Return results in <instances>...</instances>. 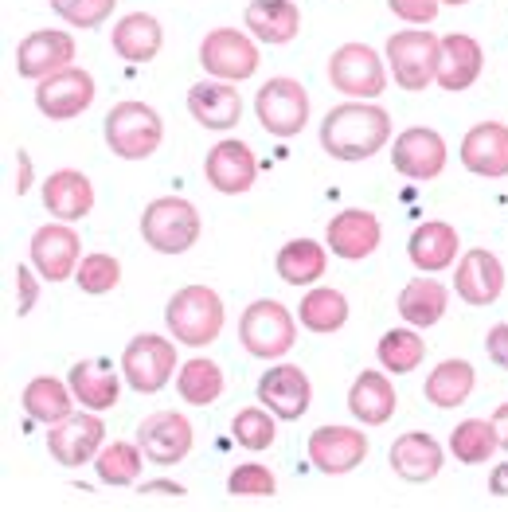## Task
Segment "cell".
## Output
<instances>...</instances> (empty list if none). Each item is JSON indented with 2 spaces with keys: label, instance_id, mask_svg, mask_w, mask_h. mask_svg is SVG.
<instances>
[{
  "label": "cell",
  "instance_id": "4",
  "mask_svg": "<svg viewBox=\"0 0 508 512\" xmlns=\"http://www.w3.org/2000/svg\"><path fill=\"white\" fill-rule=\"evenodd\" d=\"M165 141V122L145 102H118L106 114V145L122 161H149Z\"/></svg>",
  "mask_w": 508,
  "mask_h": 512
},
{
  "label": "cell",
  "instance_id": "30",
  "mask_svg": "<svg viewBox=\"0 0 508 512\" xmlns=\"http://www.w3.org/2000/svg\"><path fill=\"white\" fill-rule=\"evenodd\" d=\"M399 407V395L383 372H360L348 387V411L364 427H383Z\"/></svg>",
  "mask_w": 508,
  "mask_h": 512
},
{
  "label": "cell",
  "instance_id": "15",
  "mask_svg": "<svg viewBox=\"0 0 508 512\" xmlns=\"http://www.w3.org/2000/svg\"><path fill=\"white\" fill-rule=\"evenodd\" d=\"M137 446L153 466H180L192 454V423L180 411H157L137 427Z\"/></svg>",
  "mask_w": 508,
  "mask_h": 512
},
{
  "label": "cell",
  "instance_id": "44",
  "mask_svg": "<svg viewBox=\"0 0 508 512\" xmlns=\"http://www.w3.org/2000/svg\"><path fill=\"white\" fill-rule=\"evenodd\" d=\"M227 493L231 497H274L278 493V481H274V473L266 470V466L243 462V466H235L231 477H227Z\"/></svg>",
  "mask_w": 508,
  "mask_h": 512
},
{
  "label": "cell",
  "instance_id": "50",
  "mask_svg": "<svg viewBox=\"0 0 508 512\" xmlns=\"http://www.w3.org/2000/svg\"><path fill=\"white\" fill-rule=\"evenodd\" d=\"M493 427H497V438H501V450H508V403H501L493 411Z\"/></svg>",
  "mask_w": 508,
  "mask_h": 512
},
{
  "label": "cell",
  "instance_id": "22",
  "mask_svg": "<svg viewBox=\"0 0 508 512\" xmlns=\"http://www.w3.org/2000/svg\"><path fill=\"white\" fill-rule=\"evenodd\" d=\"M204 176H208V184H212L215 192H223V196L251 192L254 176H258L251 145H243V141H219L212 153H208V161H204Z\"/></svg>",
  "mask_w": 508,
  "mask_h": 512
},
{
  "label": "cell",
  "instance_id": "3",
  "mask_svg": "<svg viewBox=\"0 0 508 512\" xmlns=\"http://www.w3.org/2000/svg\"><path fill=\"white\" fill-rule=\"evenodd\" d=\"M204 219L196 212L192 200L184 196H161L141 212V239L157 251V255H184L200 243Z\"/></svg>",
  "mask_w": 508,
  "mask_h": 512
},
{
  "label": "cell",
  "instance_id": "19",
  "mask_svg": "<svg viewBox=\"0 0 508 512\" xmlns=\"http://www.w3.org/2000/svg\"><path fill=\"white\" fill-rule=\"evenodd\" d=\"M454 290L466 305H493V301L505 294V266L493 251H466L458 258V270H454Z\"/></svg>",
  "mask_w": 508,
  "mask_h": 512
},
{
  "label": "cell",
  "instance_id": "13",
  "mask_svg": "<svg viewBox=\"0 0 508 512\" xmlns=\"http://www.w3.org/2000/svg\"><path fill=\"white\" fill-rule=\"evenodd\" d=\"M94 102V79L83 67H63L36 83V110L47 122H71Z\"/></svg>",
  "mask_w": 508,
  "mask_h": 512
},
{
  "label": "cell",
  "instance_id": "7",
  "mask_svg": "<svg viewBox=\"0 0 508 512\" xmlns=\"http://www.w3.org/2000/svg\"><path fill=\"white\" fill-rule=\"evenodd\" d=\"M254 114L270 137H297L309 122V90L297 79H266L254 94Z\"/></svg>",
  "mask_w": 508,
  "mask_h": 512
},
{
  "label": "cell",
  "instance_id": "27",
  "mask_svg": "<svg viewBox=\"0 0 508 512\" xmlns=\"http://www.w3.org/2000/svg\"><path fill=\"white\" fill-rule=\"evenodd\" d=\"M188 114L204 129H219V133H223V129L239 126V118H243V98H239L235 83H223V79H215V83H196L188 90Z\"/></svg>",
  "mask_w": 508,
  "mask_h": 512
},
{
  "label": "cell",
  "instance_id": "49",
  "mask_svg": "<svg viewBox=\"0 0 508 512\" xmlns=\"http://www.w3.org/2000/svg\"><path fill=\"white\" fill-rule=\"evenodd\" d=\"M489 493H493V497H508V462H501V466L493 470V477H489Z\"/></svg>",
  "mask_w": 508,
  "mask_h": 512
},
{
  "label": "cell",
  "instance_id": "11",
  "mask_svg": "<svg viewBox=\"0 0 508 512\" xmlns=\"http://www.w3.org/2000/svg\"><path fill=\"white\" fill-rule=\"evenodd\" d=\"M28 258H32V266H36L40 278H47V282H67V278H75V270L83 262V239L63 219L43 223L40 231L32 235Z\"/></svg>",
  "mask_w": 508,
  "mask_h": 512
},
{
  "label": "cell",
  "instance_id": "39",
  "mask_svg": "<svg viewBox=\"0 0 508 512\" xmlns=\"http://www.w3.org/2000/svg\"><path fill=\"white\" fill-rule=\"evenodd\" d=\"M376 356H380L383 372H391V376H411V372L423 364L426 341L415 333V325H411V329H391V333H383L380 344H376Z\"/></svg>",
  "mask_w": 508,
  "mask_h": 512
},
{
  "label": "cell",
  "instance_id": "51",
  "mask_svg": "<svg viewBox=\"0 0 508 512\" xmlns=\"http://www.w3.org/2000/svg\"><path fill=\"white\" fill-rule=\"evenodd\" d=\"M442 4H454L458 8V4H469V0H442Z\"/></svg>",
  "mask_w": 508,
  "mask_h": 512
},
{
  "label": "cell",
  "instance_id": "8",
  "mask_svg": "<svg viewBox=\"0 0 508 512\" xmlns=\"http://www.w3.org/2000/svg\"><path fill=\"white\" fill-rule=\"evenodd\" d=\"M329 83L348 98H380L387 90V67L368 43H344L329 55Z\"/></svg>",
  "mask_w": 508,
  "mask_h": 512
},
{
  "label": "cell",
  "instance_id": "10",
  "mask_svg": "<svg viewBox=\"0 0 508 512\" xmlns=\"http://www.w3.org/2000/svg\"><path fill=\"white\" fill-rule=\"evenodd\" d=\"M200 63L223 83H247L258 71V43L239 28H215L200 43Z\"/></svg>",
  "mask_w": 508,
  "mask_h": 512
},
{
  "label": "cell",
  "instance_id": "46",
  "mask_svg": "<svg viewBox=\"0 0 508 512\" xmlns=\"http://www.w3.org/2000/svg\"><path fill=\"white\" fill-rule=\"evenodd\" d=\"M36 266H16V290H20V301H16V317H28L32 309H36V294H40V286H36V274H32Z\"/></svg>",
  "mask_w": 508,
  "mask_h": 512
},
{
  "label": "cell",
  "instance_id": "45",
  "mask_svg": "<svg viewBox=\"0 0 508 512\" xmlns=\"http://www.w3.org/2000/svg\"><path fill=\"white\" fill-rule=\"evenodd\" d=\"M391 16H399L403 24H430L442 8V0H387Z\"/></svg>",
  "mask_w": 508,
  "mask_h": 512
},
{
  "label": "cell",
  "instance_id": "5",
  "mask_svg": "<svg viewBox=\"0 0 508 512\" xmlns=\"http://www.w3.org/2000/svg\"><path fill=\"white\" fill-rule=\"evenodd\" d=\"M239 341L258 360H282L297 344V321L294 313L274 298H258L247 305L239 321Z\"/></svg>",
  "mask_w": 508,
  "mask_h": 512
},
{
  "label": "cell",
  "instance_id": "42",
  "mask_svg": "<svg viewBox=\"0 0 508 512\" xmlns=\"http://www.w3.org/2000/svg\"><path fill=\"white\" fill-rule=\"evenodd\" d=\"M75 282H79V290H83V294H90V298L110 294V290L122 282V262H118L114 255H102V251L83 255L79 270H75Z\"/></svg>",
  "mask_w": 508,
  "mask_h": 512
},
{
  "label": "cell",
  "instance_id": "36",
  "mask_svg": "<svg viewBox=\"0 0 508 512\" xmlns=\"http://www.w3.org/2000/svg\"><path fill=\"white\" fill-rule=\"evenodd\" d=\"M274 266H278V278H282L286 286H313L317 278H325L329 255H325V247H321L317 239H290V243L278 251Z\"/></svg>",
  "mask_w": 508,
  "mask_h": 512
},
{
  "label": "cell",
  "instance_id": "33",
  "mask_svg": "<svg viewBox=\"0 0 508 512\" xmlns=\"http://www.w3.org/2000/svg\"><path fill=\"white\" fill-rule=\"evenodd\" d=\"M20 403H24L28 419H36L43 427H55V423H63L67 415H75V411H71V407H75V391H71V384L55 380V376H36L32 384L24 387Z\"/></svg>",
  "mask_w": 508,
  "mask_h": 512
},
{
  "label": "cell",
  "instance_id": "37",
  "mask_svg": "<svg viewBox=\"0 0 508 512\" xmlns=\"http://www.w3.org/2000/svg\"><path fill=\"white\" fill-rule=\"evenodd\" d=\"M497 450H501V438H497L493 419H466L450 434V454L462 466H485Z\"/></svg>",
  "mask_w": 508,
  "mask_h": 512
},
{
  "label": "cell",
  "instance_id": "2",
  "mask_svg": "<svg viewBox=\"0 0 508 512\" xmlns=\"http://www.w3.org/2000/svg\"><path fill=\"white\" fill-rule=\"evenodd\" d=\"M223 298L212 286H184L176 290L165 305V325H169L172 341L188 344V348H208L223 333Z\"/></svg>",
  "mask_w": 508,
  "mask_h": 512
},
{
  "label": "cell",
  "instance_id": "26",
  "mask_svg": "<svg viewBox=\"0 0 508 512\" xmlns=\"http://www.w3.org/2000/svg\"><path fill=\"white\" fill-rule=\"evenodd\" d=\"M485 67V51L481 43L466 32H450L442 36V59H438V86L450 94H462L481 79Z\"/></svg>",
  "mask_w": 508,
  "mask_h": 512
},
{
  "label": "cell",
  "instance_id": "43",
  "mask_svg": "<svg viewBox=\"0 0 508 512\" xmlns=\"http://www.w3.org/2000/svg\"><path fill=\"white\" fill-rule=\"evenodd\" d=\"M47 4L59 20H67L71 28H83V32L102 28L110 20V12L118 8V0H47Z\"/></svg>",
  "mask_w": 508,
  "mask_h": 512
},
{
  "label": "cell",
  "instance_id": "17",
  "mask_svg": "<svg viewBox=\"0 0 508 512\" xmlns=\"http://www.w3.org/2000/svg\"><path fill=\"white\" fill-rule=\"evenodd\" d=\"M368 458V434L356 427H317L309 434V462L329 477L352 473Z\"/></svg>",
  "mask_w": 508,
  "mask_h": 512
},
{
  "label": "cell",
  "instance_id": "47",
  "mask_svg": "<svg viewBox=\"0 0 508 512\" xmlns=\"http://www.w3.org/2000/svg\"><path fill=\"white\" fill-rule=\"evenodd\" d=\"M485 352H489V360H493L497 368L508 372V321L493 325V329L485 333Z\"/></svg>",
  "mask_w": 508,
  "mask_h": 512
},
{
  "label": "cell",
  "instance_id": "48",
  "mask_svg": "<svg viewBox=\"0 0 508 512\" xmlns=\"http://www.w3.org/2000/svg\"><path fill=\"white\" fill-rule=\"evenodd\" d=\"M16 165H20V176H16V196H24L32 188V157L24 149H16Z\"/></svg>",
  "mask_w": 508,
  "mask_h": 512
},
{
  "label": "cell",
  "instance_id": "41",
  "mask_svg": "<svg viewBox=\"0 0 508 512\" xmlns=\"http://www.w3.org/2000/svg\"><path fill=\"white\" fill-rule=\"evenodd\" d=\"M274 411L270 407H243L239 415H235V423H231V434H235V442L243 446V450H270L274 446V438H278V427H274Z\"/></svg>",
  "mask_w": 508,
  "mask_h": 512
},
{
  "label": "cell",
  "instance_id": "21",
  "mask_svg": "<svg viewBox=\"0 0 508 512\" xmlns=\"http://www.w3.org/2000/svg\"><path fill=\"white\" fill-rule=\"evenodd\" d=\"M391 470L399 473L403 481L411 485H426L442 473V462H446V450L438 446V438H430L426 430H407L391 442V454H387Z\"/></svg>",
  "mask_w": 508,
  "mask_h": 512
},
{
  "label": "cell",
  "instance_id": "29",
  "mask_svg": "<svg viewBox=\"0 0 508 512\" xmlns=\"http://www.w3.org/2000/svg\"><path fill=\"white\" fill-rule=\"evenodd\" d=\"M243 24L251 28V36L266 47H282L294 43L301 32V12L294 0H251L243 12Z\"/></svg>",
  "mask_w": 508,
  "mask_h": 512
},
{
  "label": "cell",
  "instance_id": "6",
  "mask_svg": "<svg viewBox=\"0 0 508 512\" xmlns=\"http://www.w3.org/2000/svg\"><path fill=\"white\" fill-rule=\"evenodd\" d=\"M438 59H442V36H434L426 28H407V32H395L387 40L391 79L411 94L438 83Z\"/></svg>",
  "mask_w": 508,
  "mask_h": 512
},
{
  "label": "cell",
  "instance_id": "40",
  "mask_svg": "<svg viewBox=\"0 0 508 512\" xmlns=\"http://www.w3.org/2000/svg\"><path fill=\"white\" fill-rule=\"evenodd\" d=\"M141 458H145V450L137 442H110L98 450L94 473L102 485L126 489V485H137V477H141Z\"/></svg>",
  "mask_w": 508,
  "mask_h": 512
},
{
  "label": "cell",
  "instance_id": "18",
  "mask_svg": "<svg viewBox=\"0 0 508 512\" xmlns=\"http://www.w3.org/2000/svg\"><path fill=\"white\" fill-rule=\"evenodd\" d=\"M71 59H75V40H71V32H55V28L32 32V36H24L20 47H16V75L40 83L47 75L71 67Z\"/></svg>",
  "mask_w": 508,
  "mask_h": 512
},
{
  "label": "cell",
  "instance_id": "24",
  "mask_svg": "<svg viewBox=\"0 0 508 512\" xmlns=\"http://www.w3.org/2000/svg\"><path fill=\"white\" fill-rule=\"evenodd\" d=\"M122 372L110 364V360H79L75 368H71V376H67V384L75 391V399H79V407L86 411H110L114 403H118V395H122Z\"/></svg>",
  "mask_w": 508,
  "mask_h": 512
},
{
  "label": "cell",
  "instance_id": "34",
  "mask_svg": "<svg viewBox=\"0 0 508 512\" xmlns=\"http://www.w3.org/2000/svg\"><path fill=\"white\" fill-rule=\"evenodd\" d=\"M473 387H477V372H473L469 360H442V364L426 376L423 395H426V403L450 411V407H462V403H466L469 395H473Z\"/></svg>",
  "mask_w": 508,
  "mask_h": 512
},
{
  "label": "cell",
  "instance_id": "23",
  "mask_svg": "<svg viewBox=\"0 0 508 512\" xmlns=\"http://www.w3.org/2000/svg\"><path fill=\"white\" fill-rule=\"evenodd\" d=\"M462 165L473 176L501 180L508 176V126L501 122H481L462 137Z\"/></svg>",
  "mask_w": 508,
  "mask_h": 512
},
{
  "label": "cell",
  "instance_id": "16",
  "mask_svg": "<svg viewBox=\"0 0 508 512\" xmlns=\"http://www.w3.org/2000/svg\"><path fill=\"white\" fill-rule=\"evenodd\" d=\"M258 403H266L282 423H297L313 403V384L297 364H274L258 380Z\"/></svg>",
  "mask_w": 508,
  "mask_h": 512
},
{
  "label": "cell",
  "instance_id": "28",
  "mask_svg": "<svg viewBox=\"0 0 508 512\" xmlns=\"http://www.w3.org/2000/svg\"><path fill=\"white\" fill-rule=\"evenodd\" d=\"M43 208L63 223H79L94 208V184L79 169L51 172L43 180Z\"/></svg>",
  "mask_w": 508,
  "mask_h": 512
},
{
  "label": "cell",
  "instance_id": "14",
  "mask_svg": "<svg viewBox=\"0 0 508 512\" xmlns=\"http://www.w3.org/2000/svg\"><path fill=\"white\" fill-rule=\"evenodd\" d=\"M446 137L430 126H411L403 129L395 141H391V165L399 176L407 180H434L446 169Z\"/></svg>",
  "mask_w": 508,
  "mask_h": 512
},
{
  "label": "cell",
  "instance_id": "9",
  "mask_svg": "<svg viewBox=\"0 0 508 512\" xmlns=\"http://www.w3.org/2000/svg\"><path fill=\"white\" fill-rule=\"evenodd\" d=\"M176 344L157 337V333H141L126 344L122 352V376L133 391L141 395H157L161 387H169L172 372H176Z\"/></svg>",
  "mask_w": 508,
  "mask_h": 512
},
{
  "label": "cell",
  "instance_id": "20",
  "mask_svg": "<svg viewBox=\"0 0 508 512\" xmlns=\"http://www.w3.org/2000/svg\"><path fill=\"white\" fill-rule=\"evenodd\" d=\"M380 239H383L380 219L372 212H364V208H348V212L333 215L329 219V231H325L329 251L337 258H344V262H360V258L376 255Z\"/></svg>",
  "mask_w": 508,
  "mask_h": 512
},
{
  "label": "cell",
  "instance_id": "1",
  "mask_svg": "<svg viewBox=\"0 0 508 512\" xmlns=\"http://www.w3.org/2000/svg\"><path fill=\"white\" fill-rule=\"evenodd\" d=\"M387 141H391V114L364 98L340 102L321 122V145L337 161H368Z\"/></svg>",
  "mask_w": 508,
  "mask_h": 512
},
{
  "label": "cell",
  "instance_id": "31",
  "mask_svg": "<svg viewBox=\"0 0 508 512\" xmlns=\"http://www.w3.org/2000/svg\"><path fill=\"white\" fill-rule=\"evenodd\" d=\"M110 43L126 63H153L161 55V47H165V28L149 12H129L110 32Z\"/></svg>",
  "mask_w": 508,
  "mask_h": 512
},
{
  "label": "cell",
  "instance_id": "35",
  "mask_svg": "<svg viewBox=\"0 0 508 512\" xmlns=\"http://www.w3.org/2000/svg\"><path fill=\"white\" fill-rule=\"evenodd\" d=\"M348 298L333 290V286H313L301 305H297V321L309 329V333H317V337H329V333H340L344 325H348Z\"/></svg>",
  "mask_w": 508,
  "mask_h": 512
},
{
  "label": "cell",
  "instance_id": "12",
  "mask_svg": "<svg viewBox=\"0 0 508 512\" xmlns=\"http://www.w3.org/2000/svg\"><path fill=\"white\" fill-rule=\"evenodd\" d=\"M102 446H106V423L98 419V411L67 415L63 423L47 427V450H51V458H55L59 466H67V470L90 466Z\"/></svg>",
  "mask_w": 508,
  "mask_h": 512
},
{
  "label": "cell",
  "instance_id": "25",
  "mask_svg": "<svg viewBox=\"0 0 508 512\" xmlns=\"http://www.w3.org/2000/svg\"><path fill=\"white\" fill-rule=\"evenodd\" d=\"M458 251H462V239H458V231H454L450 223H442V219H426V223H419V227L411 231V239H407V258H411L415 270H423V274L450 270Z\"/></svg>",
  "mask_w": 508,
  "mask_h": 512
},
{
  "label": "cell",
  "instance_id": "32",
  "mask_svg": "<svg viewBox=\"0 0 508 512\" xmlns=\"http://www.w3.org/2000/svg\"><path fill=\"white\" fill-rule=\"evenodd\" d=\"M446 309H450V290L438 278H411L399 290V317L415 329L438 325L446 317Z\"/></svg>",
  "mask_w": 508,
  "mask_h": 512
},
{
  "label": "cell",
  "instance_id": "38",
  "mask_svg": "<svg viewBox=\"0 0 508 512\" xmlns=\"http://www.w3.org/2000/svg\"><path fill=\"white\" fill-rule=\"evenodd\" d=\"M223 368L215 364V360H204V356H196V360H188L180 372H176V391H180V399L184 403H192V407H212L215 399L223 395Z\"/></svg>",
  "mask_w": 508,
  "mask_h": 512
}]
</instances>
